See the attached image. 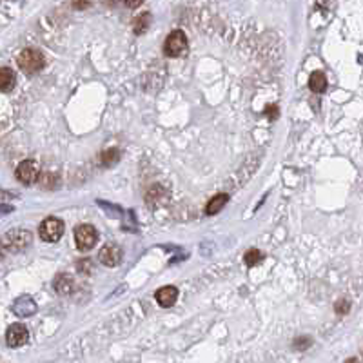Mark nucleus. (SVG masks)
Segmentation results:
<instances>
[{
  "instance_id": "obj_1",
  "label": "nucleus",
  "mask_w": 363,
  "mask_h": 363,
  "mask_svg": "<svg viewBox=\"0 0 363 363\" xmlns=\"http://www.w3.org/2000/svg\"><path fill=\"white\" fill-rule=\"evenodd\" d=\"M189 51L187 35L182 29H175L167 35L164 42V55L169 58H184Z\"/></svg>"
},
{
  "instance_id": "obj_2",
  "label": "nucleus",
  "mask_w": 363,
  "mask_h": 363,
  "mask_svg": "<svg viewBox=\"0 0 363 363\" xmlns=\"http://www.w3.org/2000/svg\"><path fill=\"white\" fill-rule=\"evenodd\" d=\"M33 242V236L29 231H24V229H11L8 234L2 240V247L4 251L9 252H20L24 251L26 247H29Z\"/></svg>"
},
{
  "instance_id": "obj_3",
  "label": "nucleus",
  "mask_w": 363,
  "mask_h": 363,
  "mask_svg": "<svg viewBox=\"0 0 363 363\" xmlns=\"http://www.w3.org/2000/svg\"><path fill=\"white\" fill-rule=\"evenodd\" d=\"M44 64H46L44 55H42V51H38V49L35 48L24 49V51L18 55V68L24 73H29V75L38 73L40 69L44 68Z\"/></svg>"
},
{
  "instance_id": "obj_4",
  "label": "nucleus",
  "mask_w": 363,
  "mask_h": 363,
  "mask_svg": "<svg viewBox=\"0 0 363 363\" xmlns=\"http://www.w3.org/2000/svg\"><path fill=\"white\" fill-rule=\"evenodd\" d=\"M66 231V225L64 222L60 218H46L38 227V236L42 242H48V244H55L62 238Z\"/></svg>"
},
{
  "instance_id": "obj_5",
  "label": "nucleus",
  "mask_w": 363,
  "mask_h": 363,
  "mask_svg": "<svg viewBox=\"0 0 363 363\" xmlns=\"http://www.w3.org/2000/svg\"><path fill=\"white\" fill-rule=\"evenodd\" d=\"M96 240H98V232L93 225L82 224L75 229V244L80 251H91L96 245Z\"/></svg>"
},
{
  "instance_id": "obj_6",
  "label": "nucleus",
  "mask_w": 363,
  "mask_h": 363,
  "mask_svg": "<svg viewBox=\"0 0 363 363\" xmlns=\"http://www.w3.org/2000/svg\"><path fill=\"white\" fill-rule=\"evenodd\" d=\"M15 176L20 184L24 185H31L38 180V165L33 162V160H24L20 162V165L16 167Z\"/></svg>"
},
{
  "instance_id": "obj_7",
  "label": "nucleus",
  "mask_w": 363,
  "mask_h": 363,
  "mask_svg": "<svg viewBox=\"0 0 363 363\" xmlns=\"http://www.w3.org/2000/svg\"><path fill=\"white\" fill-rule=\"evenodd\" d=\"M122 258H124V252H122L120 245H116V244L104 245L98 252L100 264L105 265V267H116V265H120Z\"/></svg>"
},
{
  "instance_id": "obj_8",
  "label": "nucleus",
  "mask_w": 363,
  "mask_h": 363,
  "mask_svg": "<svg viewBox=\"0 0 363 363\" xmlns=\"http://www.w3.org/2000/svg\"><path fill=\"white\" fill-rule=\"evenodd\" d=\"M28 339H29V332L28 329H26V325L22 324H13L11 327L8 329V332H6V344L13 349L26 345Z\"/></svg>"
},
{
  "instance_id": "obj_9",
  "label": "nucleus",
  "mask_w": 363,
  "mask_h": 363,
  "mask_svg": "<svg viewBox=\"0 0 363 363\" xmlns=\"http://www.w3.org/2000/svg\"><path fill=\"white\" fill-rule=\"evenodd\" d=\"M156 302H158L160 307H173L178 300V289L175 285H165V287L158 289V292L155 294Z\"/></svg>"
},
{
  "instance_id": "obj_10",
  "label": "nucleus",
  "mask_w": 363,
  "mask_h": 363,
  "mask_svg": "<svg viewBox=\"0 0 363 363\" xmlns=\"http://www.w3.org/2000/svg\"><path fill=\"white\" fill-rule=\"evenodd\" d=\"M13 311L16 312L18 316H28V314H33L36 311L35 307V302L28 296H22V298L16 300V304L13 305Z\"/></svg>"
},
{
  "instance_id": "obj_11",
  "label": "nucleus",
  "mask_w": 363,
  "mask_h": 363,
  "mask_svg": "<svg viewBox=\"0 0 363 363\" xmlns=\"http://www.w3.org/2000/svg\"><path fill=\"white\" fill-rule=\"evenodd\" d=\"M227 202H229V195H225V193L212 196V198L209 200L207 207H205V212H207L209 216H211V215H216V212H220L222 209L225 207V205H227Z\"/></svg>"
},
{
  "instance_id": "obj_12",
  "label": "nucleus",
  "mask_w": 363,
  "mask_h": 363,
  "mask_svg": "<svg viewBox=\"0 0 363 363\" xmlns=\"http://www.w3.org/2000/svg\"><path fill=\"white\" fill-rule=\"evenodd\" d=\"M309 88L312 93H324L327 89V76L324 71H314L309 78Z\"/></svg>"
},
{
  "instance_id": "obj_13",
  "label": "nucleus",
  "mask_w": 363,
  "mask_h": 363,
  "mask_svg": "<svg viewBox=\"0 0 363 363\" xmlns=\"http://www.w3.org/2000/svg\"><path fill=\"white\" fill-rule=\"evenodd\" d=\"M15 84H16L15 73L9 68H2V71H0V89H2V93H9L15 88Z\"/></svg>"
},
{
  "instance_id": "obj_14",
  "label": "nucleus",
  "mask_w": 363,
  "mask_h": 363,
  "mask_svg": "<svg viewBox=\"0 0 363 363\" xmlns=\"http://www.w3.org/2000/svg\"><path fill=\"white\" fill-rule=\"evenodd\" d=\"M265 254L260 249H249L247 252L244 254V262L247 267H256V265H260L262 262H264Z\"/></svg>"
},
{
  "instance_id": "obj_15",
  "label": "nucleus",
  "mask_w": 363,
  "mask_h": 363,
  "mask_svg": "<svg viewBox=\"0 0 363 363\" xmlns=\"http://www.w3.org/2000/svg\"><path fill=\"white\" fill-rule=\"evenodd\" d=\"M55 289L60 294H69V292L73 291V280L69 278L68 274H60L58 278L55 280Z\"/></svg>"
},
{
  "instance_id": "obj_16",
  "label": "nucleus",
  "mask_w": 363,
  "mask_h": 363,
  "mask_svg": "<svg viewBox=\"0 0 363 363\" xmlns=\"http://www.w3.org/2000/svg\"><path fill=\"white\" fill-rule=\"evenodd\" d=\"M40 185L44 189H56V185H58V175H55V173L51 171L42 173V176H40Z\"/></svg>"
},
{
  "instance_id": "obj_17",
  "label": "nucleus",
  "mask_w": 363,
  "mask_h": 363,
  "mask_svg": "<svg viewBox=\"0 0 363 363\" xmlns=\"http://www.w3.org/2000/svg\"><path fill=\"white\" fill-rule=\"evenodd\" d=\"M149 22H151V15L149 13H144V15H140L138 18L135 20V33L136 35H142V33L145 31V29L149 28Z\"/></svg>"
},
{
  "instance_id": "obj_18",
  "label": "nucleus",
  "mask_w": 363,
  "mask_h": 363,
  "mask_svg": "<svg viewBox=\"0 0 363 363\" xmlns=\"http://www.w3.org/2000/svg\"><path fill=\"white\" fill-rule=\"evenodd\" d=\"M118 158H120V151L118 149H109V151H105L104 155H102V165H105V167H109V165H113V164H116L118 162Z\"/></svg>"
},
{
  "instance_id": "obj_19",
  "label": "nucleus",
  "mask_w": 363,
  "mask_h": 363,
  "mask_svg": "<svg viewBox=\"0 0 363 363\" xmlns=\"http://www.w3.org/2000/svg\"><path fill=\"white\" fill-rule=\"evenodd\" d=\"M334 311L338 312L339 316L347 314V312L351 311V302H349V300H338V304L334 305Z\"/></svg>"
},
{
  "instance_id": "obj_20",
  "label": "nucleus",
  "mask_w": 363,
  "mask_h": 363,
  "mask_svg": "<svg viewBox=\"0 0 363 363\" xmlns=\"http://www.w3.org/2000/svg\"><path fill=\"white\" fill-rule=\"evenodd\" d=\"M312 344L311 338H298L294 341V347L298 349V351H302V349H309V345Z\"/></svg>"
},
{
  "instance_id": "obj_21",
  "label": "nucleus",
  "mask_w": 363,
  "mask_h": 363,
  "mask_svg": "<svg viewBox=\"0 0 363 363\" xmlns=\"http://www.w3.org/2000/svg\"><path fill=\"white\" fill-rule=\"evenodd\" d=\"M267 113H269V118H276V116H278V108H276V105H269V109H267Z\"/></svg>"
},
{
  "instance_id": "obj_22",
  "label": "nucleus",
  "mask_w": 363,
  "mask_h": 363,
  "mask_svg": "<svg viewBox=\"0 0 363 363\" xmlns=\"http://www.w3.org/2000/svg\"><path fill=\"white\" fill-rule=\"evenodd\" d=\"M140 4H142V2H125L127 8H136V6H140Z\"/></svg>"
},
{
  "instance_id": "obj_23",
  "label": "nucleus",
  "mask_w": 363,
  "mask_h": 363,
  "mask_svg": "<svg viewBox=\"0 0 363 363\" xmlns=\"http://www.w3.org/2000/svg\"><path fill=\"white\" fill-rule=\"evenodd\" d=\"M347 363H358V359H356V358H351V359H347Z\"/></svg>"
}]
</instances>
